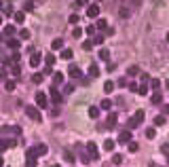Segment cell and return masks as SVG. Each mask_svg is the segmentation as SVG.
Masks as SVG:
<instances>
[{
  "label": "cell",
  "instance_id": "24",
  "mask_svg": "<svg viewBox=\"0 0 169 167\" xmlns=\"http://www.w3.org/2000/svg\"><path fill=\"white\" fill-rule=\"evenodd\" d=\"M158 87H161V81H158V78H150V89H154V91H161Z\"/></svg>",
  "mask_w": 169,
  "mask_h": 167
},
{
  "label": "cell",
  "instance_id": "6",
  "mask_svg": "<svg viewBox=\"0 0 169 167\" xmlns=\"http://www.w3.org/2000/svg\"><path fill=\"white\" fill-rule=\"evenodd\" d=\"M119 142H121V144H129V142H131V131H129V129L121 131V133H119Z\"/></svg>",
  "mask_w": 169,
  "mask_h": 167
},
{
  "label": "cell",
  "instance_id": "56",
  "mask_svg": "<svg viewBox=\"0 0 169 167\" xmlns=\"http://www.w3.org/2000/svg\"><path fill=\"white\" fill-rule=\"evenodd\" d=\"M87 2H89V0H76V7H84Z\"/></svg>",
  "mask_w": 169,
  "mask_h": 167
},
{
  "label": "cell",
  "instance_id": "28",
  "mask_svg": "<svg viewBox=\"0 0 169 167\" xmlns=\"http://www.w3.org/2000/svg\"><path fill=\"white\" fill-rule=\"evenodd\" d=\"M99 108H102V110H110V108H112V99H104V102L99 104Z\"/></svg>",
  "mask_w": 169,
  "mask_h": 167
},
{
  "label": "cell",
  "instance_id": "30",
  "mask_svg": "<svg viewBox=\"0 0 169 167\" xmlns=\"http://www.w3.org/2000/svg\"><path fill=\"white\" fill-rule=\"evenodd\" d=\"M148 91H150V87H148V85H140V87H137V93H140V95H146Z\"/></svg>",
  "mask_w": 169,
  "mask_h": 167
},
{
  "label": "cell",
  "instance_id": "16",
  "mask_svg": "<svg viewBox=\"0 0 169 167\" xmlns=\"http://www.w3.org/2000/svg\"><path fill=\"white\" fill-rule=\"evenodd\" d=\"M99 110H102L99 106H91L89 108V116H91V119H97V116H99Z\"/></svg>",
  "mask_w": 169,
  "mask_h": 167
},
{
  "label": "cell",
  "instance_id": "40",
  "mask_svg": "<svg viewBox=\"0 0 169 167\" xmlns=\"http://www.w3.org/2000/svg\"><path fill=\"white\" fill-rule=\"evenodd\" d=\"M72 36H74V38H80V36H83V28H78V25H76V28H74V32H72Z\"/></svg>",
  "mask_w": 169,
  "mask_h": 167
},
{
  "label": "cell",
  "instance_id": "19",
  "mask_svg": "<svg viewBox=\"0 0 169 167\" xmlns=\"http://www.w3.org/2000/svg\"><path fill=\"white\" fill-rule=\"evenodd\" d=\"M137 74H140V68H137V66H129V68H127V76H137Z\"/></svg>",
  "mask_w": 169,
  "mask_h": 167
},
{
  "label": "cell",
  "instance_id": "11",
  "mask_svg": "<svg viewBox=\"0 0 169 167\" xmlns=\"http://www.w3.org/2000/svg\"><path fill=\"white\" fill-rule=\"evenodd\" d=\"M6 45H9V49H13V51H19V45H21V42H19L17 38H9Z\"/></svg>",
  "mask_w": 169,
  "mask_h": 167
},
{
  "label": "cell",
  "instance_id": "2",
  "mask_svg": "<svg viewBox=\"0 0 169 167\" xmlns=\"http://www.w3.org/2000/svg\"><path fill=\"white\" fill-rule=\"evenodd\" d=\"M87 17H89V19L99 17V4H89V7H87Z\"/></svg>",
  "mask_w": 169,
  "mask_h": 167
},
{
  "label": "cell",
  "instance_id": "36",
  "mask_svg": "<svg viewBox=\"0 0 169 167\" xmlns=\"http://www.w3.org/2000/svg\"><path fill=\"white\" fill-rule=\"evenodd\" d=\"M68 21H70L72 25H78V21H80V17H78V15L74 13V15H70V19H68Z\"/></svg>",
  "mask_w": 169,
  "mask_h": 167
},
{
  "label": "cell",
  "instance_id": "13",
  "mask_svg": "<svg viewBox=\"0 0 169 167\" xmlns=\"http://www.w3.org/2000/svg\"><path fill=\"white\" fill-rule=\"evenodd\" d=\"M89 76H91V78H97V76H99V68H97L95 64L89 66Z\"/></svg>",
  "mask_w": 169,
  "mask_h": 167
},
{
  "label": "cell",
  "instance_id": "42",
  "mask_svg": "<svg viewBox=\"0 0 169 167\" xmlns=\"http://www.w3.org/2000/svg\"><path fill=\"white\" fill-rule=\"evenodd\" d=\"M112 163H114V165H121L123 163V155H114L112 156Z\"/></svg>",
  "mask_w": 169,
  "mask_h": 167
},
{
  "label": "cell",
  "instance_id": "14",
  "mask_svg": "<svg viewBox=\"0 0 169 167\" xmlns=\"http://www.w3.org/2000/svg\"><path fill=\"white\" fill-rule=\"evenodd\" d=\"M13 17H15V21H17V24H24V19H25V11H17V13H13Z\"/></svg>",
  "mask_w": 169,
  "mask_h": 167
},
{
  "label": "cell",
  "instance_id": "58",
  "mask_svg": "<svg viewBox=\"0 0 169 167\" xmlns=\"http://www.w3.org/2000/svg\"><path fill=\"white\" fill-rule=\"evenodd\" d=\"M121 17H129V11H127V9H121Z\"/></svg>",
  "mask_w": 169,
  "mask_h": 167
},
{
  "label": "cell",
  "instance_id": "43",
  "mask_svg": "<svg viewBox=\"0 0 169 167\" xmlns=\"http://www.w3.org/2000/svg\"><path fill=\"white\" fill-rule=\"evenodd\" d=\"M45 61H47V66H49V68H51V66L55 64V55H47V57H45Z\"/></svg>",
  "mask_w": 169,
  "mask_h": 167
},
{
  "label": "cell",
  "instance_id": "33",
  "mask_svg": "<svg viewBox=\"0 0 169 167\" xmlns=\"http://www.w3.org/2000/svg\"><path fill=\"white\" fill-rule=\"evenodd\" d=\"M4 89H6L9 93H11V91H15V81H6V83H4Z\"/></svg>",
  "mask_w": 169,
  "mask_h": 167
},
{
  "label": "cell",
  "instance_id": "44",
  "mask_svg": "<svg viewBox=\"0 0 169 167\" xmlns=\"http://www.w3.org/2000/svg\"><path fill=\"white\" fill-rule=\"evenodd\" d=\"M95 30H97L95 25H87V30H84V32H87L89 36H95Z\"/></svg>",
  "mask_w": 169,
  "mask_h": 167
},
{
  "label": "cell",
  "instance_id": "47",
  "mask_svg": "<svg viewBox=\"0 0 169 167\" xmlns=\"http://www.w3.org/2000/svg\"><path fill=\"white\" fill-rule=\"evenodd\" d=\"M19 38L28 40V38H30V30H21V32H19Z\"/></svg>",
  "mask_w": 169,
  "mask_h": 167
},
{
  "label": "cell",
  "instance_id": "55",
  "mask_svg": "<svg viewBox=\"0 0 169 167\" xmlns=\"http://www.w3.org/2000/svg\"><path fill=\"white\" fill-rule=\"evenodd\" d=\"M74 91V85H66V93H72Z\"/></svg>",
  "mask_w": 169,
  "mask_h": 167
},
{
  "label": "cell",
  "instance_id": "5",
  "mask_svg": "<svg viewBox=\"0 0 169 167\" xmlns=\"http://www.w3.org/2000/svg\"><path fill=\"white\" fill-rule=\"evenodd\" d=\"M116 121H119V114H116V112H110L108 119H106V127H108V129H112V127L116 125Z\"/></svg>",
  "mask_w": 169,
  "mask_h": 167
},
{
  "label": "cell",
  "instance_id": "18",
  "mask_svg": "<svg viewBox=\"0 0 169 167\" xmlns=\"http://www.w3.org/2000/svg\"><path fill=\"white\" fill-rule=\"evenodd\" d=\"M167 121H165V116L163 114H158V116H154V127H163Z\"/></svg>",
  "mask_w": 169,
  "mask_h": 167
},
{
  "label": "cell",
  "instance_id": "9",
  "mask_svg": "<svg viewBox=\"0 0 169 167\" xmlns=\"http://www.w3.org/2000/svg\"><path fill=\"white\" fill-rule=\"evenodd\" d=\"M40 61H42L40 53H34V55L30 57V66H32V68H38V66H40Z\"/></svg>",
  "mask_w": 169,
  "mask_h": 167
},
{
  "label": "cell",
  "instance_id": "45",
  "mask_svg": "<svg viewBox=\"0 0 169 167\" xmlns=\"http://www.w3.org/2000/svg\"><path fill=\"white\" fill-rule=\"evenodd\" d=\"M19 72H21V70H19V66H17V64H13V68H11V74H13V76H19Z\"/></svg>",
  "mask_w": 169,
  "mask_h": 167
},
{
  "label": "cell",
  "instance_id": "1",
  "mask_svg": "<svg viewBox=\"0 0 169 167\" xmlns=\"http://www.w3.org/2000/svg\"><path fill=\"white\" fill-rule=\"evenodd\" d=\"M25 114H28L32 121H36V123H40V121H42V114H40L38 106H25Z\"/></svg>",
  "mask_w": 169,
  "mask_h": 167
},
{
  "label": "cell",
  "instance_id": "32",
  "mask_svg": "<svg viewBox=\"0 0 169 167\" xmlns=\"http://www.w3.org/2000/svg\"><path fill=\"white\" fill-rule=\"evenodd\" d=\"M104 40H106V36L95 34V38H93V45H104Z\"/></svg>",
  "mask_w": 169,
  "mask_h": 167
},
{
  "label": "cell",
  "instance_id": "46",
  "mask_svg": "<svg viewBox=\"0 0 169 167\" xmlns=\"http://www.w3.org/2000/svg\"><path fill=\"white\" fill-rule=\"evenodd\" d=\"M137 148H140L137 142H129V152H137Z\"/></svg>",
  "mask_w": 169,
  "mask_h": 167
},
{
  "label": "cell",
  "instance_id": "37",
  "mask_svg": "<svg viewBox=\"0 0 169 167\" xmlns=\"http://www.w3.org/2000/svg\"><path fill=\"white\" fill-rule=\"evenodd\" d=\"M140 81H142V85L150 83V74H146V72H142V74H140Z\"/></svg>",
  "mask_w": 169,
  "mask_h": 167
},
{
  "label": "cell",
  "instance_id": "57",
  "mask_svg": "<svg viewBox=\"0 0 169 167\" xmlns=\"http://www.w3.org/2000/svg\"><path fill=\"white\" fill-rule=\"evenodd\" d=\"M161 150H163L165 155H169V146H167V144H163V146H161Z\"/></svg>",
  "mask_w": 169,
  "mask_h": 167
},
{
  "label": "cell",
  "instance_id": "29",
  "mask_svg": "<svg viewBox=\"0 0 169 167\" xmlns=\"http://www.w3.org/2000/svg\"><path fill=\"white\" fill-rule=\"evenodd\" d=\"M47 150H49L47 144H38V146H36V152H38V155H47Z\"/></svg>",
  "mask_w": 169,
  "mask_h": 167
},
{
  "label": "cell",
  "instance_id": "48",
  "mask_svg": "<svg viewBox=\"0 0 169 167\" xmlns=\"http://www.w3.org/2000/svg\"><path fill=\"white\" fill-rule=\"evenodd\" d=\"M25 167H36V159H25Z\"/></svg>",
  "mask_w": 169,
  "mask_h": 167
},
{
  "label": "cell",
  "instance_id": "41",
  "mask_svg": "<svg viewBox=\"0 0 169 167\" xmlns=\"http://www.w3.org/2000/svg\"><path fill=\"white\" fill-rule=\"evenodd\" d=\"M83 49H84V51H91V49H93V40H84Z\"/></svg>",
  "mask_w": 169,
  "mask_h": 167
},
{
  "label": "cell",
  "instance_id": "26",
  "mask_svg": "<svg viewBox=\"0 0 169 167\" xmlns=\"http://www.w3.org/2000/svg\"><path fill=\"white\" fill-rule=\"evenodd\" d=\"M99 59H104V61H110V51H106V49H102V51H99Z\"/></svg>",
  "mask_w": 169,
  "mask_h": 167
},
{
  "label": "cell",
  "instance_id": "17",
  "mask_svg": "<svg viewBox=\"0 0 169 167\" xmlns=\"http://www.w3.org/2000/svg\"><path fill=\"white\" fill-rule=\"evenodd\" d=\"M146 138H148V140H154V135H157V129H154V127H146Z\"/></svg>",
  "mask_w": 169,
  "mask_h": 167
},
{
  "label": "cell",
  "instance_id": "22",
  "mask_svg": "<svg viewBox=\"0 0 169 167\" xmlns=\"http://www.w3.org/2000/svg\"><path fill=\"white\" fill-rule=\"evenodd\" d=\"M38 152H36V148H28L25 150V159H36Z\"/></svg>",
  "mask_w": 169,
  "mask_h": 167
},
{
  "label": "cell",
  "instance_id": "53",
  "mask_svg": "<svg viewBox=\"0 0 169 167\" xmlns=\"http://www.w3.org/2000/svg\"><path fill=\"white\" fill-rule=\"evenodd\" d=\"M161 110H163V116H165V114H169V106H167V104H163V108H161Z\"/></svg>",
  "mask_w": 169,
  "mask_h": 167
},
{
  "label": "cell",
  "instance_id": "59",
  "mask_svg": "<svg viewBox=\"0 0 169 167\" xmlns=\"http://www.w3.org/2000/svg\"><path fill=\"white\" fill-rule=\"evenodd\" d=\"M4 7H6V4H4V0H0V11H4Z\"/></svg>",
  "mask_w": 169,
  "mask_h": 167
},
{
  "label": "cell",
  "instance_id": "50",
  "mask_svg": "<svg viewBox=\"0 0 169 167\" xmlns=\"http://www.w3.org/2000/svg\"><path fill=\"white\" fill-rule=\"evenodd\" d=\"M17 61H19V53L15 51V53H13V55H11V64H17Z\"/></svg>",
  "mask_w": 169,
  "mask_h": 167
},
{
  "label": "cell",
  "instance_id": "15",
  "mask_svg": "<svg viewBox=\"0 0 169 167\" xmlns=\"http://www.w3.org/2000/svg\"><path fill=\"white\" fill-rule=\"evenodd\" d=\"M72 55H74L72 49H61V55H59V57H61V59H72Z\"/></svg>",
  "mask_w": 169,
  "mask_h": 167
},
{
  "label": "cell",
  "instance_id": "3",
  "mask_svg": "<svg viewBox=\"0 0 169 167\" xmlns=\"http://www.w3.org/2000/svg\"><path fill=\"white\" fill-rule=\"evenodd\" d=\"M87 152H89V156H91L93 161H97V159H99V152H97L95 142H89V144H87Z\"/></svg>",
  "mask_w": 169,
  "mask_h": 167
},
{
  "label": "cell",
  "instance_id": "35",
  "mask_svg": "<svg viewBox=\"0 0 169 167\" xmlns=\"http://www.w3.org/2000/svg\"><path fill=\"white\" fill-rule=\"evenodd\" d=\"M152 104H163V95H161V93H154V95H152Z\"/></svg>",
  "mask_w": 169,
  "mask_h": 167
},
{
  "label": "cell",
  "instance_id": "52",
  "mask_svg": "<svg viewBox=\"0 0 169 167\" xmlns=\"http://www.w3.org/2000/svg\"><path fill=\"white\" fill-rule=\"evenodd\" d=\"M129 89H131L133 93H137V85H135V83H129Z\"/></svg>",
  "mask_w": 169,
  "mask_h": 167
},
{
  "label": "cell",
  "instance_id": "7",
  "mask_svg": "<svg viewBox=\"0 0 169 167\" xmlns=\"http://www.w3.org/2000/svg\"><path fill=\"white\" fill-rule=\"evenodd\" d=\"M68 74H70L72 78H83V72H80V68H78V66H70Z\"/></svg>",
  "mask_w": 169,
  "mask_h": 167
},
{
  "label": "cell",
  "instance_id": "51",
  "mask_svg": "<svg viewBox=\"0 0 169 167\" xmlns=\"http://www.w3.org/2000/svg\"><path fill=\"white\" fill-rule=\"evenodd\" d=\"M66 161H68V163H74V156H72V152H70V150L66 152Z\"/></svg>",
  "mask_w": 169,
  "mask_h": 167
},
{
  "label": "cell",
  "instance_id": "21",
  "mask_svg": "<svg viewBox=\"0 0 169 167\" xmlns=\"http://www.w3.org/2000/svg\"><path fill=\"white\" fill-rule=\"evenodd\" d=\"M42 78H45V74H42V72H36V74H34V76H32V83L40 85V83H42Z\"/></svg>",
  "mask_w": 169,
  "mask_h": 167
},
{
  "label": "cell",
  "instance_id": "10",
  "mask_svg": "<svg viewBox=\"0 0 169 167\" xmlns=\"http://www.w3.org/2000/svg\"><path fill=\"white\" fill-rule=\"evenodd\" d=\"M15 140H2V142H0V152H2V150H6V148H13V146H15Z\"/></svg>",
  "mask_w": 169,
  "mask_h": 167
},
{
  "label": "cell",
  "instance_id": "63",
  "mask_svg": "<svg viewBox=\"0 0 169 167\" xmlns=\"http://www.w3.org/2000/svg\"><path fill=\"white\" fill-rule=\"evenodd\" d=\"M0 25H2V17H0Z\"/></svg>",
  "mask_w": 169,
  "mask_h": 167
},
{
  "label": "cell",
  "instance_id": "34",
  "mask_svg": "<svg viewBox=\"0 0 169 167\" xmlns=\"http://www.w3.org/2000/svg\"><path fill=\"white\" fill-rule=\"evenodd\" d=\"M135 127H140V121L135 119V116H131L129 119V129H135Z\"/></svg>",
  "mask_w": 169,
  "mask_h": 167
},
{
  "label": "cell",
  "instance_id": "54",
  "mask_svg": "<svg viewBox=\"0 0 169 167\" xmlns=\"http://www.w3.org/2000/svg\"><path fill=\"white\" fill-rule=\"evenodd\" d=\"M116 85H119V87H125V85H127V78H119V83H116Z\"/></svg>",
  "mask_w": 169,
  "mask_h": 167
},
{
  "label": "cell",
  "instance_id": "20",
  "mask_svg": "<svg viewBox=\"0 0 169 167\" xmlns=\"http://www.w3.org/2000/svg\"><path fill=\"white\" fill-rule=\"evenodd\" d=\"M114 146H116V142H114V140H106V142H104V148H106L108 152H112V150H114Z\"/></svg>",
  "mask_w": 169,
  "mask_h": 167
},
{
  "label": "cell",
  "instance_id": "12",
  "mask_svg": "<svg viewBox=\"0 0 169 167\" xmlns=\"http://www.w3.org/2000/svg\"><path fill=\"white\" fill-rule=\"evenodd\" d=\"M51 49H55V51H59V49H63V38H55V40L51 42Z\"/></svg>",
  "mask_w": 169,
  "mask_h": 167
},
{
  "label": "cell",
  "instance_id": "31",
  "mask_svg": "<svg viewBox=\"0 0 169 167\" xmlns=\"http://www.w3.org/2000/svg\"><path fill=\"white\" fill-rule=\"evenodd\" d=\"M95 28H99V30H108V21H106V19H97Z\"/></svg>",
  "mask_w": 169,
  "mask_h": 167
},
{
  "label": "cell",
  "instance_id": "38",
  "mask_svg": "<svg viewBox=\"0 0 169 167\" xmlns=\"http://www.w3.org/2000/svg\"><path fill=\"white\" fill-rule=\"evenodd\" d=\"M80 163H83V165H89V163H91V156H89V152H87V155H80Z\"/></svg>",
  "mask_w": 169,
  "mask_h": 167
},
{
  "label": "cell",
  "instance_id": "60",
  "mask_svg": "<svg viewBox=\"0 0 169 167\" xmlns=\"http://www.w3.org/2000/svg\"><path fill=\"white\" fill-rule=\"evenodd\" d=\"M165 87H167V89H169V78H167V81H165Z\"/></svg>",
  "mask_w": 169,
  "mask_h": 167
},
{
  "label": "cell",
  "instance_id": "23",
  "mask_svg": "<svg viewBox=\"0 0 169 167\" xmlns=\"http://www.w3.org/2000/svg\"><path fill=\"white\" fill-rule=\"evenodd\" d=\"M53 83H55V85L63 83V74H61V72H55V74H53Z\"/></svg>",
  "mask_w": 169,
  "mask_h": 167
},
{
  "label": "cell",
  "instance_id": "4",
  "mask_svg": "<svg viewBox=\"0 0 169 167\" xmlns=\"http://www.w3.org/2000/svg\"><path fill=\"white\" fill-rule=\"evenodd\" d=\"M36 106L38 108H47L49 106V99H47V95H45L42 91H38V93H36Z\"/></svg>",
  "mask_w": 169,
  "mask_h": 167
},
{
  "label": "cell",
  "instance_id": "27",
  "mask_svg": "<svg viewBox=\"0 0 169 167\" xmlns=\"http://www.w3.org/2000/svg\"><path fill=\"white\" fill-rule=\"evenodd\" d=\"M15 32H17V30H15V25H4V36H13Z\"/></svg>",
  "mask_w": 169,
  "mask_h": 167
},
{
  "label": "cell",
  "instance_id": "61",
  "mask_svg": "<svg viewBox=\"0 0 169 167\" xmlns=\"http://www.w3.org/2000/svg\"><path fill=\"white\" fill-rule=\"evenodd\" d=\"M167 42H169V32H167Z\"/></svg>",
  "mask_w": 169,
  "mask_h": 167
},
{
  "label": "cell",
  "instance_id": "62",
  "mask_svg": "<svg viewBox=\"0 0 169 167\" xmlns=\"http://www.w3.org/2000/svg\"><path fill=\"white\" fill-rule=\"evenodd\" d=\"M0 42H2V34H0Z\"/></svg>",
  "mask_w": 169,
  "mask_h": 167
},
{
  "label": "cell",
  "instance_id": "39",
  "mask_svg": "<svg viewBox=\"0 0 169 167\" xmlns=\"http://www.w3.org/2000/svg\"><path fill=\"white\" fill-rule=\"evenodd\" d=\"M133 116H135V119H137L140 123H142V121H144V116H146V112H144V110H137V112H135Z\"/></svg>",
  "mask_w": 169,
  "mask_h": 167
},
{
  "label": "cell",
  "instance_id": "25",
  "mask_svg": "<svg viewBox=\"0 0 169 167\" xmlns=\"http://www.w3.org/2000/svg\"><path fill=\"white\" fill-rule=\"evenodd\" d=\"M104 91H106V93H112V91H114V83H112V81H106V83H104Z\"/></svg>",
  "mask_w": 169,
  "mask_h": 167
},
{
  "label": "cell",
  "instance_id": "8",
  "mask_svg": "<svg viewBox=\"0 0 169 167\" xmlns=\"http://www.w3.org/2000/svg\"><path fill=\"white\" fill-rule=\"evenodd\" d=\"M51 102H53V104H57V106L61 104V93L57 91V89H51Z\"/></svg>",
  "mask_w": 169,
  "mask_h": 167
},
{
  "label": "cell",
  "instance_id": "49",
  "mask_svg": "<svg viewBox=\"0 0 169 167\" xmlns=\"http://www.w3.org/2000/svg\"><path fill=\"white\" fill-rule=\"evenodd\" d=\"M32 9H34V2H30V0H28V2L24 4V11H32Z\"/></svg>",
  "mask_w": 169,
  "mask_h": 167
},
{
  "label": "cell",
  "instance_id": "64",
  "mask_svg": "<svg viewBox=\"0 0 169 167\" xmlns=\"http://www.w3.org/2000/svg\"><path fill=\"white\" fill-rule=\"evenodd\" d=\"M53 167H59V165H53Z\"/></svg>",
  "mask_w": 169,
  "mask_h": 167
}]
</instances>
